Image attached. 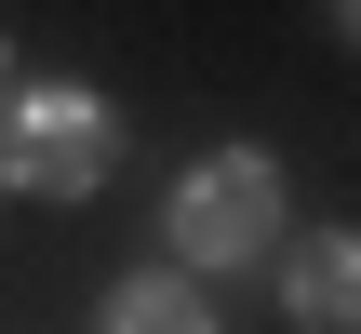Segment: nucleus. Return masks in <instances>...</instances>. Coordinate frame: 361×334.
Returning <instances> with one entry per match:
<instances>
[{
    "label": "nucleus",
    "instance_id": "1",
    "mask_svg": "<svg viewBox=\"0 0 361 334\" xmlns=\"http://www.w3.org/2000/svg\"><path fill=\"white\" fill-rule=\"evenodd\" d=\"M107 107L80 94V80H40V94H13L0 107V187H27V201H80V187H107Z\"/></svg>",
    "mask_w": 361,
    "mask_h": 334
},
{
    "label": "nucleus",
    "instance_id": "2",
    "mask_svg": "<svg viewBox=\"0 0 361 334\" xmlns=\"http://www.w3.org/2000/svg\"><path fill=\"white\" fill-rule=\"evenodd\" d=\"M268 241H281V174H268L255 147H228V161H201V174L174 187V254L241 268V254H268Z\"/></svg>",
    "mask_w": 361,
    "mask_h": 334
},
{
    "label": "nucleus",
    "instance_id": "3",
    "mask_svg": "<svg viewBox=\"0 0 361 334\" xmlns=\"http://www.w3.org/2000/svg\"><path fill=\"white\" fill-rule=\"evenodd\" d=\"M295 321L308 334H361V241H308L295 254Z\"/></svg>",
    "mask_w": 361,
    "mask_h": 334
},
{
    "label": "nucleus",
    "instance_id": "4",
    "mask_svg": "<svg viewBox=\"0 0 361 334\" xmlns=\"http://www.w3.org/2000/svg\"><path fill=\"white\" fill-rule=\"evenodd\" d=\"M107 334H214V308H201V281L147 268V281H121V295H107Z\"/></svg>",
    "mask_w": 361,
    "mask_h": 334
},
{
    "label": "nucleus",
    "instance_id": "5",
    "mask_svg": "<svg viewBox=\"0 0 361 334\" xmlns=\"http://www.w3.org/2000/svg\"><path fill=\"white\" fill-rule=\"evenodd\" d=\"M335 13H348V27H361V0H335Z\"/></svg>",
    "mask_w": 361,
    "mask_h": 334
}]
</instances>
